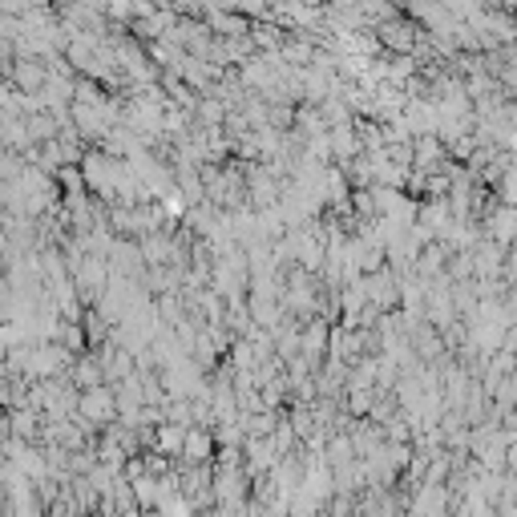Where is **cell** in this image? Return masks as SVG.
<instances>
[{
    "mask_svg": "<svg viewBox=\"0 0 517 517\" xmlns=\"http://www.w3.org/2000/svg\"><path fill=\"white\" fill-rule=\"evenodd\" d=\"M13 77H16V85L25 89V93H28V89H37V85H41V69H37V65H28V61L13 65Z\"/></svg>",
    "mask_w": 517,
    "mask_h": 517,
    "instance_id": "1",
    "label": "cell"
}]
</instances>
